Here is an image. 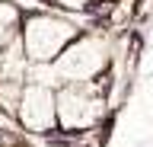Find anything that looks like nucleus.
<instances>
[{"label": "nucleus", "instance_id": "nucleus-1", "mask_svg": "<svg viewBox=\"0 0 153 147\" xmlns=\"http://www.w3.org/2000/svg\"><path fill=\"white\" fill-rule=\"evenodd\" d=\"M76 35V22L57 13H29L19 22V45L29 64H51Z\"/></svg>", "mask_w": 153, "mask_h": 147}, {"label": "nucleus", "instance_id": "nucleus-2", "mask_svg": "<svg viewBox=\"0 0 153 147\" xmlns=\"http://www.w3.org/2000/svg\"><path fill=\"white\" fill-rule=\"evenodd\" d=\"M108 61H112V45L105 35H76L51 61V70H54L57 87L61 83H96L99 74L108 67Z\"/></svg>", "mask_w": 153, "mask_h": 147}, {"label": "nucleus", "instance_id": "nucleus-6", "mask_svg": "<svg viewBox=\"0 0 153 147\" xmlns=\"http://www.w3.org/2000/svg\"><path fill=\"white\" fill-rule=\"evenodd\" d=\"M22 87H26L22 80H0V112H3V115H16Z\"/></svg>", "mask_w": 153, "mask_h": 147}, {"label": "nucleus", "instance_id": "nucleus-8", "mask_svg": "<svg viewBox=\"0 0 153 147\" xmlns=\"http://www.w3.org/2000/svg\"><path fill=\"white\" fill-rule=\"evenodd\" d=\"M0 147H3V141H0Z\"/></svg>", "mask_w": 153, "mask_h": 147}, {"label": "nucleus", "instance_id": "nucleus-7", "mask_svg": "<svg viewBox=\"0 0 153 147\" xmlns=\"http://www.w3.org/2000/svg\"><path fill=\"white\" fill-rule=\"evenodd\" d=\"M54 7H61V10H86L93 0H51Z\"/></svg>", "mask_w": 153, "mask_h": 147}, {"label": "nucleus", "instance_id": "nucleus-9", "mask_svg": "<svg viewBox=\"0 0 153 147\" xmlns=\"http://www.w3.org/2000/svg\"><path fill=\"white\" fill-rule=\"evenodd\" d=\"M108 3H112V0H108Z\"/></svg>", "mask_w": 153, "mask_h": 147}, {"label": "nucleus", "instance_id": "nucleus-4", "mask_svg": "<svg viewBox=\"0 0 153 147\" xmlns=\"http://www.w3.org/2000/svg\"><path fill=\"white\" fill-rule=\"evenodd\" d=\"M16 122L29 134H48L57 128V102L54 87L48 83H26L16 106Z\"/></svg>", "mask_w": 153, "mask_h": 147}, {"label": "nucleus", "instance_id": "nucleus-3", "mask_svg": "<svg viewBox=\"0 0 153 147\" xmlns=\"http://www.w3.org/2000/svg\"><path fill=\"white\" fill-rule=\"evenodd\" d=\"M54 102L61 131H89L105 115V96L96 83H61V90H54Z\"/></svg>", "mask_w": 153, "mask_h": 147}, {"label": "nucleus", "instance_id": "nucleus-5", "mask_svg": "<svg viewBox=\"0 0 153 147\" xmlns=\"http://www.w3.org/2000/svg\"><path fill=\"white\" fill-rule=\"evenodd\" d=\"M19 22H22L19 7L10 3V0H0V48H3L7 42L19 39Z\"/></svg>", "mask_w": 153, "mask_h": 147}]
</instances>
